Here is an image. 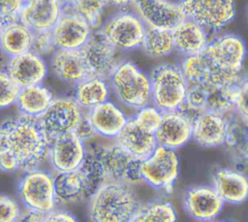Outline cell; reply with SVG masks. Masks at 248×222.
I'll use <instances>...</instances> for the list:
<instances>
[{
  "instance_id": "cell-39",
  "label": "cell",
  "mask_w": 248,
  "mask_h": 222,
  "mask_svg": "<svg viewBox=\"0 0 248 222\" xmlns=\"http://www.w3.org/2000/svg\"><path fill=\"white\" fill-rule=\"evenodd\" d=\"M20 211L16 201L10 196L0 194V222H16Z\"/></svg>"
},
{
  "instance_id": "cell-14",
  "label": "cell",
  "mask_w": 248,
  "mask_h": 222,
  "mask_svg": "<svg viewBox=\"0 0 248 222\" xmlns=\"http://www.w3.org/2000/svg\"><path fill=\"white\" fill-rule=\"evenodd\" d=\"M193 117L182 110L163 112L162 121L154 136L157 144L176 150L192 139Z\"/></svg>"
},
{
  "instance_id": "cell-34",
  "label": "cell",
  "mask_w": 248,
  "mask_h": 222,
  "mask_svg": "<svg viewBox=\"0 0 248 222\" xmlns=\"http://www.w3.org/2000/svg\"><path fill=\"white\" fill-rule=\"evenodd\" d=\"M163 117V112L152 105L145 106L137 111L133 119L144 131L155 134Z\"/></svg>"
},
{
  "instance_id": "cell-10",
  "label": "cell",
  "mask_w": 248,
  "mask_h": 222,
  "mask_svg": "<svg viewBox=\"0 0 248 222\" xmlns=\"http://www.w3.org/2000/svg\"><path fill=\"white\" fill-rule=\"evenodd\" d=\"M18 194L26 208L44 214L55 208L53 175L46 171L26 172L18 182Z\"/></svg>"
},
{
  "instance_id": "cell-24",
  "label": "cell",
  "mask_w": 248,
  "mask_h": 222,
  "mask_svg": "<svg viewBox=\"0 0 248 222\" xmlns=\"http://www.w3.org/2000/svg\"><path fill=\"white\" fill-rule=\"evenodd\" d=\"M50 68L56 78L75 85L88 77L79 49H56L50 58Z\"/></svg>"
},
{
  "instance_id": "cell-38",
  "label": "cell",
  "mask_w": 248,
  "mask_h": 222,
  "mask_svg": "<svg viewBox=\"0 0 248 222\" xmlns=\"http://www.w3.org/2000/svg\"><path fill=\"white\" fill-rule=\"evenodd\" d=\"M247 79L246 78L237 86L233 99V113L247 126Z\"/></svg>"
},
{
  "instance_id": "cell-36",
  "label": "cell",
  "mask_w": 248,
  "mask_h": 222,
  "mask_svg": "<svg viewBox=\"0 0 248 222\" xmlns=\"http://www.w3.org/2000/svg\"><path fill=\"white\" fill-rule=\"evenodd\" d=\"M56 50L51 30L32 31V42L30 51L42 56L53 53Z\"/></svg>"
},
{
  "instance_id": "cell-29",
  "label": "cell",
  "mask_w": 248,
  "mask_h": 222,
  "mask_svg": "<svg viewBox=\"0 0 248 222\" xmlns=\"http://www.w3.org/2000/svg\"><path fill=\"white\" fill-rule=\"evenodd\" d=\"M247 139L246 125L236 115L229 114V127L224 144L239 172L241 168H245L247 163Z\"/></svg>"
},
{
  "instance_id": "cell-35",
  "label": "cell",
  "mask_w": 248,
  "mask_h": 222,
  "mask_svg": "<svg viewBox=\"0 0 248 222\" xmlns=\"http://www.w3.org/2000/svg\"><path fill=\"white\" fill-rule=\"evenodd\" d=\"M20 88L8 76L6 71H0V109H7L16 104Z\"/></svg>"
},
{
  "instance_id": "cell-4",
  "label": "cell",
  "mask_w": 248,
  "mask_h": 222,
  "mask_svg": "<svg viewBox=\"0 0 248 222\" xmlns=\"http://www.w3.org/2000/svg\"><path fill=\"white\" fill-rule=\"evenodd\" d=\"M116 99L126 107L140 110L151 103L149 77L132 61H122L108 79Z\"/></svg>"
},
{
  "instance_id": "cell-40",
  "label": "cell",
  "mask_w": 248,
  "mask_h": 222,
  "mask_svg": "<svg viewBox=\"0 0 248 222\" xmlns=\"http://www.w3.org/2000/svg\"><path fill=\"white\" fill-rule=\"evenodd\" d=\"M43 222H78V220L69 210L54 208L44 215Z\"/></svg>"
},
{
  "instance_id": "cell-18",
  "label": "cell",
  "mask_w": 248,
  "mask_h": 222,
  "mask_svg": "<svg viewBox=\"0 0 248 222\" xmlns=\"http://www.w3.org/2000/svg\"><path fill=\"white\" fill-rule=\"evenodd\" d=\"M183 206L193 219L200 222H210L220 214L224 202L212 186L198 185L187 189Z\"/></svg>"
},
{
  "instance_id": "cell-43",
  "label": "cell",
  "mask_w": 248,
  "mask_h": 222,
  "mask_svg": "<svg viewBox=\"0 0 248 222\" xmlns=\"http://www.w3.org/2000/svg\"><path fill=\"white\" fill-rule=\"evenodd\" d=\"M111 4L121 8L120 11H128L127 8H128V5H132L133 1H113V2H110Z\"/></svg>"
},
{
  "instance_id": "cell-17",
  "label": "cell",
  "mask_w": 248,
  "mask_h": 222,
  "mask_svg": "<svg viewBox=\"0 0 248 222\" xmlns=\"http://www.w3.org/2000/svg\"><path fill=\"white\" fill-rule=\"evenodd\" d=\"M6 73L19 87L42 84L47 75V65L42 56L31 51L9 57Z\"/></svg>"
},
{
  "instance_id": "cell-28",
  "label": "cell",
  "mask_w": 248,
  "mask_h": 222,
  "mask_svg": "<svg viewBox=\"0 0 248 222\" xmlns=\"http://www.w3.org/2000/svg\"><path fill=\"white\" fill-rule=\"evenodd\" d=\"M52 99L50 90L39 84L20 88L16 103L23 116L39 118L46 111Z\"/></svg>"
},
{
  "instance_id": "cell-15",
  "label": "cell",
  "mask_w": 248,
  "mask_h": 222,
  "mask_svg": "<svg viewBox=\"0 0 248 222\" xmlns=\"http://www.w3.org/2000/svg\"><path fill=\"white\" fill-rule=\"evenodd\" d=\"M85 152V143L76 133H70L50 142L48 158L56 173L73 172L81 165Z\"/></svg>"
},
{
  "instance_id": "cell-16",
  "label": "cell",
  "mask_w": 248,
  "mask_h": 222,
  "mask_svg": "<svg viewBox=\"0 0 248 222\" xmlns=\"http://www.w3.org/2000/svg\"><path fill=\"white\" fill-rule=\"evenodd\" d=\"M92 32L85 20L69 12H62L51 29L56 49H80Z\"/></svg>"
},
{
  "instance_id": "cell-30",
  "label": "cell",
  "mask_w": 248,
  "mask_h": 222,
  "mask_svg": "<svg viewBox=\"0 0 248 222\" xmlns=\"http://www.w3.org/2000/svg\"><path fill=\"white\" fill-rule=\"evenodd\" d=\"M32 31L20 22L3 26L0 33V48L9 56H16L30 51Z\"/></svg>"
},
{
  "instance_id": "cell-19",
  "label": "cell",
  "mask_w": 248,
  "mask_h": 222,
  "mask_svg": "<svg viewBox=\"0 0 248 222\" xmlns=\"http://www.w3.org/2000/svg\"><path fill=\"white\" fill-rule=\"evenodd\" d=\"M229 127V114L213 111L199 113L193 119L192 140L202 147H217L224 144Z\"/></svg>"
},
{
  "instance_id": "cell-12",
  "label": "cell",
  "mask_w": 248,
  "mask_h": 222,
  "mask_svg": "<svg viewBox=\"0 0 248 222\" xmlns=\"http://www.w3.org/2000/svg\"><path fill=\"white\" fill-rule=\"evenodd\" d=\"M179 6L186 18L207 30H218L231 22L235 16L232 1H180Z\"/></svg>"
},
{
  "instance_id": "cell-3",
  "label": "cell",
  "mask_w": 248,
  "mask_h": 222,
  "mask_svg": "<svg viewBox=\"0 0 248 222\" xmlns=\"http://www.w3.org/2000/svg\"><path fill=\"white\" fill-rule=\"evenodd\" d=\"M151 104L162 112L179 110L186 98L187 80L180 66L162 64L154 68L149 77Z\"/></svg>"
},
{
  "instance_id": "cell-9",
  "label": "cell",
  "mask_w": 248,
  "mask_h": 222,
  "mask_svg": "<svg viewBox=\"0 0 248 222\" xmlns=\"http://www.w3.org/2000/svg\"><path fill=\"white\" fill-rule=\"evenodd\" d=\"M79 50L88 77H95L108 81L123 61L120 51L113 48L100 31L92 32L89 40Z\"/></svg>"
},
{
  "instance_id": "cell-26",
  "label": "cell",
  "mask_w": 248,
  "mask_h": 222,
  "mask_svg": "<svg viewBox=\"0 0 248 222\" xmlns=\"http://www.w3.org/2000/svg\"><path fill=\"white\" fill-rule=\"evenodd\" d=\"M53 187L56 204L74 205L90 197L86 183L78 170L56 173Z\"/></svg>"
},
{
  "instance_id": "cell-33",
  "label": "cell",
  "mask_w": 248,
  "mask_h": 222,
  "mask_svg": "<svg viewBox=\"0 0 248 222\" xmlns=\"http://www.w3.org/2000/svg\"><path fill=\"white\" fill-rule=\"evenodd\" d=\"M107 1H70L63 2L62 12H69L77 15L91 27L95 29L101 24V17Z\"/></svg>"
},
{
  "instance_id": "cell-25",
  "label": "cell",
  "mask_w": 248,
  "mask_h": 222,
  "mask_svg": "<svg viewBox=\"0 0 248 222\" xmlns=\"http://www.w3.org/2000/svg\"><path fill=\"white\" fill-rule=\"evenodd\" d=\"M174 50L185 57L201 54L208 45L207 31L197 22L186 18L171 31Z\"/></svg>"
},
{
  "instance_id": "cell-21",
  "label": "cell",
  "mask_w": 248,
  "mask_h": 222,
  "mask_svg": "<svg viewBox=\"0 0 248 222\" xmlns=\"http://www.w3.org/2000/svg\"><path fill=\"white\" fill-rule=\"evenodd\" d=\"M114 142L125 152L140 161L149 157L158 146L155 136L140 128L133 117L128 118Z\"/></svg>"
},
{
  "instance_id": "cell-13",
  "label": "cell",
  "mask_w": 248,
  "mask_h": 222,
  "mask_svg": "<svg viewBox=\"0 0 248 222\" xmlns=\"http://www.w3.org/2000/svg\"><path fill=\"white\" fill-rule=\"evenodd\" d=\"M135 14L146 27L172 31L186 19L179 3L166 0L133 1Z\"/></svg>"
},
{
  "instance_id": "cell-20",
  "label": "cell",
  "mask_w": 248,
  "mask_h": 222,
  "mask_svg": "<svg viewBox=\"0 0 248 222\" xmlns=\"http://www.w3.org/2000/svg\"><path fill=\"white\" fill-rule=\"evenodd\" d=\"M61 1L35 0L24 2L19 22L31 31L51 30L62 15Z\"/></svg>"
},
{
  "instance_id": "cell-37",
  "label": "cell",
  "mask_w": 248,
  "mask_h": 222,
  "mask_svg": "<svg viewBox=\"0 0 248 222\" xmlns=\"http://www.w3.org/2000/svg\"><path fill=\"white\" fill-rule=\"evenodd\" d=\"M24 1H0V20L3 26L19 22Z\"/></svg>"
},
{
  "instance_id": "cell-42",
  "label": "cell",
  "mask_w": 248,
  "mask_h": 222,
  "mask_svg": "<svg viewBox=\"0 0 248 222\" xmlns=\"http://www.w3.org/2000/svg\"><path fill=\"white\" fill-rule=\"evenodd\" d=\"M44 213L30 209L25 208L23 211H20L19 217L16 222H43Z\"/></svg>"
},
{
  "instance_id": "cell-32",
  "label": "cell",
  "mask_w": 248,
  "mask_h": 222,
  "mask_svg": "<svg viewBox=\"0 0 248 222\" xmlns=\"http://www.w3.org/2000/svg\"><path fill=\"white\" fill-rule=\"evenodd\" d=\"M131 222H176V212L170 202L152 200L140 206Z\"/></svg>"
},
{
  "instance_id": "cell-7",
  "label": "cell",
  "mask_w": 248,
  "mask_h": 222,
  "mask_svg": "<svg viewBox=\"0 0 248 222\" xmlns=\"http://www.w3.org/2000/svg\"><path fill=\"white\" fill-rule=\"evenodd\" d=\"M143 182L151 187L170 193L179 174V159L175 150L158 145L140 164Z\"/></svg>"
},
{
  "instance_id": "cell-11",
  "label": "cell",
  "mask_w": 248,
  "mask_h": 222,
  "mask_svg": "<svg viewBox=\"0 0 248 222\" xmlns=\"http://www.w3.org/2000/svg\"><path fill=\"white\" fill-rule=\"evenodd\" d=\"M205 57L218 69L232 73H242L246 56L245 43L232 33L222 34L212 40L202 51Z\"/></svg>"
},
{
  "instance_id": "cell-27",
  "label": "cell",
  "mask_w": 248,
  "mask_h": 222,
  "mask_svg": "<svg viewBox=\"0 0 248 222\" xmlns=\"http://www.w3.org/2000/svg\"><path fill=\"white\" fill-rule=\"evenodd\" d=\"M73 98L82 110L89 111L108 101V81L95 77H87L75 85V96Z\"/></svg>"
},
{
  "instance_id": "cell-45",
  "label": "cell",
  "mask_w": 248,
  "mask_h": 222,
  "mask_svg": "<svg viewBox=\"0 0 248 222\" xmlns=\"http://www.w3.org/2000/svg\"><path fill=\"white\" fill-rule=\"evenodd\" d=\"M2 28H3V24H2V22H1V20H0V33H1V31H2Z\"/></svg>"
},
{
  "instance_id": "cell-44",
  "label": "cell",
  "mask_w": 248,
  "mask_h": 222,
  "mask_svg": "<svg viewBox=\"0 0 248 222\" xmlns=\"http://www.w3.org/2000/svg\"><path fill=\"white\" fill-rule=\"evenodd\" d=\"M7 62H8L7 55L3 52V50L0 48V71H4V69H6Z\"/></svg>"
},
{
  "instance_id": "cell-2",
  "label": "cell",
  "mask_w": 248,
  "mask_h": 222,
  "mask_svg": "<svg viewBox=\"0 0 248 222\" xmlns=\"http://www.w3.org/2000/svg\"><path fill=\"white\" fill-rule=\"evenodd\" d=\"M132 187L106 182L88 198L89 222H131L140 207Z\"/></svg>"
},
{
  "instance_id": "cell-1",
  "label": "cell",
  "mask_w": 248,
  "mask_h": 222,
  "mask_svg": "<svg viewBox=\"0 0 248 222\" xmlns=\"http://www.w3.org/2000/svg\"><path fill=\"white\" fill-rule=\"evenodd\" d=\"M50 142L38 118L21 116L0 125V170H37L48 157Z\"/></svg>"
},
{
  "instance_id": "cell-41",
  "label": "cell",
  "mask_w": 248,
  "mask_h": 222,
  "mask_svg": "<svg viewBox=\"0 0 248 222\" xmlns=\"http://www.w3.org/2000/svg\"><path fill=\"white\" fill-rule=\"evenodd\" d=\"M75 133L78 135V137L83 141L84 143L90 141L93 139V137L96 135L88 118H87V113H86V111H84V114H83V117L79 123V125L78 126L77 130L75 131Z\"/></svg>"
},
{
  "instance_id": "cell-23",
  "label": "cell",
  "mask_w": 248,
  "mask_h": 222,
  "mask_svg": "<svg viewBox=\"0 0 248 222\" xmlns=\"http://www.w3.org/2000/svg\"><path fill=\"white\" fill-rule=\"evenodd\" d=\"M213 189L224 203L239 205L248 196V181L242 172L232 169H218L213 174Z\"/></svg>"
},
{
  "instance_id": "cell-8",
  "label": "cell",
  "mask_w": 248,
  "mask_h": 222,
  "mask_svg": "<svg viewBox=\"0 0 248 222\" xmlns=\"http://www.w3.org/2000/svg\"><path fill=\"white\" fill-rule=\"evenodd\" d=\"M146 26L133 12L120 11L110 16L100 32L119 51L133 50L140 47Z\"/></svg>"
},
{
  "instance_id": "cell-6",
  "label": "cell",
  "mask_w": 248,
  "mask_h": 222,
  "mask_svg": "<svg viewBox=\"0 0 248 222\" xmlns=\"http://www.w3.org/2000/svg\"><path fill=\"white\" fill-rule=\"evenodd\" d=\"M84 111L73 97H53L46 111L38 119L46 136L51 142L57 137L75 133Z\"/></svg>"
},
{
  "instance_id": "cell-22",
  "label": "cell",
  "mask_w": 248,
  "mask_h": 222,
  "mask_svg": "<svg viewBox=\"0 0 248 222\" xmlns=\"http://www.w3.org/2000/svg\"><path fill=\"white\" fill-rule=\"evenodd\" d=\"M86 113L95 134L106 139L114 140L128 120L125 113L110 101L86 111Z\"/></svg>"
},
{
  "instance_id": "cell-5",
  "label": "cell",
  "mask_w": 248,
  "mask_h": 222,
  "mask_svg": "<svg viewBox=\"0 0 248 222\" xmlns=\"http://www.w3.org/2000/svg\"><path fill=\"white\" fill-rule=\"evenodd\" d=\"M100 161L105 183H120L134 186L143 183L140 174L141 161L125 152L115 142L90 145Z\"/></svg>"
},
{
  "instance_id": "cell-31",
  "label": "cell",
  "mask_w": 248,
  "mask_h": 222,
  "mask_svg": "<svg viewBox=\"0 0 248 222\" xmlns=\"http://www.w3.org/2000/svg\"><path fill=\"white\" fill-rule=\"evenodd\" d=\"M141 50L153 58H165L174 50L171 31L146 27L140 47Z\"/></svg>"
},
{
  "instance_id": "cell-46",
  "label": "cell",
  "mask_w": 248,
  "mask_h": 222,
  "mask_svg": "<svg viewBox=\"0 0 248 222\" xmlns=\"http://www.w3.org/2000/svg\"><path fill=\"white\" fill-rule=\"evenodd\" d=\"M210 222H228V221H210Z\"/></svg>"
}]
</instances>
